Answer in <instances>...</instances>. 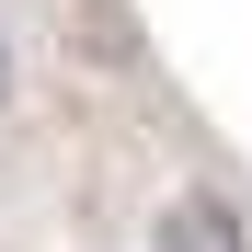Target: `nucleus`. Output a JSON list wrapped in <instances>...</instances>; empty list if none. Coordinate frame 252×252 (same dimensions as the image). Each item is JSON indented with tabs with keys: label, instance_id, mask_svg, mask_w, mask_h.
Masks as SVG:
<instances>
[{
	"label": "nucleus",
	"instance_id": "2",
	"mask_svg": "<svg viewBox=\"0 0 252 252\" xmlns=\"http://www.w3.org/2000/svg\"><path fill=\"white\" fill-rule=\"evenodd\" d=\"M0 103H12V34H0Z\"/></svg>",
	"mask_w": 252,
	"mask_h": 252
},
{
	"label": "nucleus",
	"instance_id": "1",
	"mask_svg": "<svg viewBox=\"0 0 252 252\" xmlns=\"http://www.w3.org/2000/svg\"><path fill=\"white\" fill-rule=\"evenodd\" d=\"M149 252H252V229L229 218L218 195H160V218H149Z\"/></svg>",
	"mask_w": 252,
	"mask_h": 252
}]
</instances>
